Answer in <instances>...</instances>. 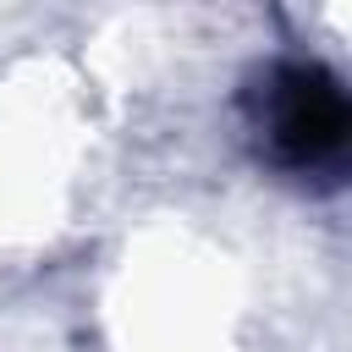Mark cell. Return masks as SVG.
Masks as SVG:
<instances>
[{
    "label": "cell",
    "instance_id": "cell-1",
    "mask_svg": "<svg viewBox=\"0 0 352 352\" xmlns=\"http://www.w3.org/2000/svg\"><path fill=\"white\" fill-rule=\"evenodd\" d=\"M253 132L286 170L330 165L346 143V99L319 66H275L253 88Z\"/></svg>",
    "mask_w": 352,
    "mask_h": 352
}]
</instances>
